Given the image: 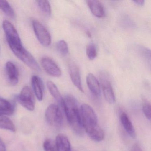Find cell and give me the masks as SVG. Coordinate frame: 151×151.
<instances>
[{
    "label": "cell",
    "mask_w": 151,
    "mask_h": 151,
    "mask_svg": "<svg viewBox=\"0 0 151 151\" xmlns=\"http://www.w3.org/2000/svg\"><path fill=\"white\" fill-rule=\"evenodd\" d=\"M31 83L33 91L39 101L43 99L44 93V84L40 78L37 76H33L32 78Z\"/></svg>",
    "instance_id": "obj_14"
},
{
    "label": "cell",
    "mask_w": 151,
    "mask_h": 151,
    "mask_svg": "<svg viewBox=\"0 0 151 151\" xmlns=\"http://www.w3.org/2000/svg\"><path fill=\"white\" fill-rule=\"evenodd\" d=\"M80 110L84 129L91 137L101 129L98 124L97 115L91 107L88 104H83Z\"/></svg>",
    "instance_id": "obj_2"
},
{
    "label": "cell",
    "mask_w": 151,
    "mask_h": 151,
    "mask_svg": "<svg viewBox=\"0 0 151 151\" xmlns=\"http://www.w3.org/2000/svg\"><path fill=\"white\" fill-rule=\"evenodd\" d=\"M0 9L10 18H14L15 13L14 9L8 1H0Z\"/></svg>",
    "instance_id": "obj_20"
},
{
    "label": "cell",
    "mask_w": 151,
    "mask_h": 151,
    "mask_svg": "<svg viewBox=\"0 0 151 151\" xmlns=\"http://www.w3.org/2000/svg\"><path fill=\"white\" fill-rule=\"evenodd\" d=\"M142 110L145 116L148 120L151 119V105L147 100H143Z\"/></svg>",
    "instance_id": "obj_25"
},
{
    "label": "cell",
    "mask_w": 151,
    "mask_h": 151,
    "mask_svg": "<svg viewBox=\"0 0 151 151\" xmlns=\"http://www.w3.org/2000/svg\"><path fill=\"white\" fill-rule=\"evenodd\" d=\"M32 27L40 43L44 46H49L51 43V35L45 27L36 20L32 22Z\"/></svg>",
    "instance_id": "obj_7"
},
{
    "label": "cell",
    "mask_w": 151,
    "mask_h": 151,
    "mask_svg": "<svg viewBox=\"0 0 151 151\" xmlns=\"http://www.w3.org/2000/svg\"><path fill=\"white\" fill-rule=\"evenodd\" d=\"M131 151H143L139 143H135L132 147Z\"/></svg>",
    "instance_id": "obj_26"
},
{
    "label": "cell",
    "mask_w": 151,
    "mask_h": 151,
    "mask_svg": "<svg viewBox=\"0 0 151 151\" xmlns=\"http://www.w3.org/2000/svg\"><path fill=\"white\" fill-rule=\"evenodd\" d=\"M43 147L45 151H59L55 141L52 139H46L43 144Z\"/></svg>",
    "instance_id": "obj_23"
},
{
    "label": "cell",
    "mask_w": 151,
    "mask_h": 151,
    "mask_svg": "<svg viewBox=\"0 0 151 151\" xmlns=\"http://www.w3.org/2000/svg\"><path fill=\"white\" fill-rule=\"evenodd\" d=\"M120 120L122 125L129 136L132 139H136L137 134L134 126L127 114L122 113L120 116Z\"/></svg>",
    "instance_id": "obj_15"
},
{
    "label": "cell",
    "mask_w": 151,
    "mask_h": 151,
    "mask_svg": "<svg viewBox=\"0 0 151 151\" xmlns=\"http://www.w3.org/2000/svg\"><path fill=\"white\" fill-rule=\"evenodd\" d=\"M88 88L92 93L95 96L99 97L101 94L100 85L96 77L92 73H89L86 78Z\"/></svg>",
    "instance_id": "obj_12"
},
{
    "label": "cell",
    "mask_w": 151,
    "mask_h": 151,
    "mask_svg": "<svg viewBox=\"0 0 151 151\" xmlns=\"http://www.w3.org/2000/svg\"><path fill=\"white\" fill-rule=\"evenodd\" d=\"M57 50L62 55H67L69 52L68 47L66 41L60 40L58 41L56 45Z\"/></svg>",
    "instance_id": "obj_24"
},
{
    "label": "cell",
    "mask_w": 151,
    "mask_h": 151,
    "mask_svg": "<svg viewBox=\"0 0 151 151\" xmlns=\"http://www.w3.org/2000/svg\"><path fill=\"white\" fill-rule=\"evenodd\" d=\"M68 69L72 83L80 91L83 93L79 70L77 65L74 63H71L69 64Z\"/></svg>",
    "instance_id": "obj_10"
},
{
    "label": "cell",
    "mask_w": 151,
    "mask_h": 151,
    "mask_svg": "<svg viewBox=\"0 0 151 151\" xmlns=\"http://www.w3.org/2000/svg\"><path fill=\"white\" fill-rule=\"evenodd\" d=\"M0 128L14 132L15 126L9 118L3 115L0 114Z\"/></svg>",
    "instance_id": "obj_19"
},
{
    "label": "cell",
    "mask_w": 151,
    "mask_h": 151,
    "mask_svg": "<svg viewBox=\"0 0 151 151\" xmlns=\"http://www.w3.org/2000/svg\"><path fill=\"white\" fill-rule=\"evenodd\" d=\"M3 29L5 32L8 44L12 52L21 50L24 47L19 34L14 26L7 20L3 21Z\"/></svg>",
    "instance_id": "obj_3"
},
{
    "label": "cell",
    "mask_w": 151,
    "mask_h": 151,
    "mask_svg": "<svg viewBox=\"0 0 151 151\" xmlns=\"http://www.w3.org/2000/svg\"><path fill=\"white\" fill-rule=\"evenodd\" d=\"M0 51H1V46H0Z\"/></svg>",
    "instance_id": "obj_29"
},
{
    "label": "cell",
    "mask_w": 151,
    "mask_h": 151,
    "mask_svg": "<svg viewBox=\"0 0 151 151\" xmlns=\"http://www.w3.org/2000/svg\"><path fill=\"white\" fill-rule=\"evenodd\" d=\"M47 87L51 95L62 107L63 99L56 86L52 81H49L47 82Z\"/></svg>",
    "instance_id": "obj_18"
},
{
    "label": "cell",
    "mask_w": 151,
    "mask_h": 151,
    "mask_svg": "<svg viewBox=\"0 0 151 151\" xmlns=\"http://www.w3.org/2000/svg\"><path fill=\"white\" fill-rule=\"evenodd\" d=\"M133 2H135L137 5H139L140 6H143L145 3V1L144 0H139V1H133Z\"/></svg>",
    "instance_id": "obj_28"
},
{
    "label": "cell",
    "mask_w": 151,
    "mask_h": 151,
    "mask_svg": "<svg viewBox=\"0 0 151 151\" xmlns=\"http://www.w3.org/2000/svg\"><path fill=\"white\" fill-rule=\"evenodd\" d=\"M18 102L22 106L29 111L35 109V100L31 89L29 86H24L17 97Z\"/></svg>",
    "instance_id": "obj_6"
},
{
    "label": "cell",
    "mask_w": 151,
    "mask_h": 151,
    "mask_svg": "<svg viewBox=\"0 0 151 151\" xmlns=\"http://www.w3.org/2000/svg\"><path fill=\"white\" fill-rule=\"evenodd\" d=\"M6 69L9 83L13 86L17 84L19 81V71L15 64L12 62H7L6 63Z\"/></svg>",
    "instance_id": "obj_11"
},
{
    "label": "cell",
    "mask_w": 151,
    "mask_h": 151,
    "mask_svg": "<svg viewBox=\"0 0 151 151\" xmlns=\"http://www.w3.org/2000/svg\"><path fill=\"white\" fill-rule=\"evenodd\" d=\"M86 53L88 58L91 60H94L97 57V48L94 44L91 43L87 46L86 47Z\"/></svg>",
    "instance_id": "obj_22"
},
{
    "label": "cell",
    "mask_w": 151,
    "mask_h": 151,
    "mask_svg": "<svg viewBox=\"0 0 151 151\" xmlns=\"http://www.w3.org/2000/svg\"><path fill=\"white\" fill-rule=\"evenodd\" d=\"M36 2L38 6L43 13L48 16L51 14V5L48 1H37Z\"/></svg>",
    "instance_id": "obj_21"
},
{
    "label": "cell",
    "mask_w": 151,
    "mask_h": 151,
    "mask_svg": "<svg viewBox=\"0 0 151 151\" xmlns=\"http://www.w3.org/2000/svg\"><path fill=\"white\" fill-rule=\"evenodd\" d=\"M99 79L105 99L109 104H114L115 102V97L108 75L106 72H101Z\"/></svg>",
    "instance_id": "obj_5"
},
{
    "label": "cell",
    "mask_w": 151,
    "mask_h": 151,
    "mask_svg": "<svg viewBox=\"0 0 151 151\" xmlns=\"http://www.w3.org/2000/svg\"><path fill=\"white\" fill-rule=\"evenodd\" d=\"M55 141L59 151H72L69 140L64 134H58Z\"/></svg>",
    "instance_id": "obj_16"
},
{
    "label": "cell",
    "mask_w": 151,
    "mask_h": 151,
    "mask_svg": "<svg viewBox=\"0 0 151 151\" xmlns=\"http://www.w3.org/2000/svg\"><path fill=\"white\" fill-rule=\"evenodd\" d=\"M42 68L46 72L54 77H60L62 75L61 70L56 63L49 57H46L41 60Z\"/></svg>",
    "instance_id": "obj_9"
},
{
    "label": "cell",
    "mask_w": 151,
    "mask_h": 151,
    "mask_svg": "<svg viewBox=\"0 0 151 151\" xmlns=\"http://www.w3.org/2000/svg\"><path fill=\"white\" fill-rule=\"evenodd\" d=\"M45 118L51 126L59 128L62 124V114L60 108L55 104H51L47 107L45 112Z\"/></svg>",
    "instance_id": "obj_4"
},
{
    "label": "cell",
    "mask_w": 151,
    "mask_h": 151,
    "mask_svg": "<svg viewBox=\"0 0 151 151\" xmlns=\"http://www.w3.org/2000/svg\"><path fill=\"white\" fill-rule=\"evenodd\" d=\"M62 108L73 131L76 135L83 136L84 129L81 121L80 109L76 98L71 95L65 96Z\"/></svg>",
    "instance_id": "obj_1"
},
{
    "label": "cell",
    "mask_w": 151,
    "mask_h": 151,
    "mask_svg": "<svg viewBox=\"0 0 151 151\" xmlns=\"http://www.w3.org/2000/svg\"><path fill=\"white\" fill-rule=\"evenodd\" d=\"M15 55L22 61L24 64L32 69L37 72H40V67L32 55L24 47L21 50L14 52Z\"/></svg>",
    "instance_id": "obj_8"
},
{
    "label": "cell",
    "mask_w": 151,
    "mask_h": 151,
    "mask_svg": "<svg viewBox=\"0 0 151 151\" xmlns=\"http://www.w3.org/2000/svg\"><path fill=\"white\" fill-rule=\"evenodd\" d=\"M87 5L92 13L96 17L101 18L105 17V10L102 3L96 0H88Z\"/></svg>",
    "instance_id": "obj_13"
},
{
    "label": "cell",
    "mask_w": 151,
    "mask_h": 151,
    "mask_svg": "<svg viewBox=\"0 0 151 151\" xmlns=\"http://www.w3.org/2000/svg\"><path fill=\"white\" fill-rule=\"evenodd\" d=\"M14 105L6 99L0 97V114L11 116L14 112Z\"/></svg>",
    "instance_id": "obj_17"
},
{
    "label": "cell",
    "mask_w": 151,
    "mask_h": 151,
    "mask_svg": "<svg viewBox=\"0 0 151 151\" xmlns=\"http://www.w3.org/2000/svg\"><path fill=\"white\" fill-rule=\"evenodd\" d=\"M0 151H6V145L1 138L0 137Z\"/></svg>",
    "instance_id": "obj_27"
}]
</instances>
